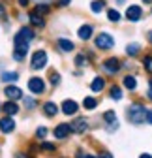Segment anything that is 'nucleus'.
<instances>
[{"label":"nucleus","mask_w":152,"mask_h":158,"mask_svg":"<svg viewBox=\"0 0 152 158\" xmlns=\"http://www.w3.org/2000/svg\"><path fill=\"white\" fill-rule=\"evenodd\" d=\"M128 121L131 124H141L145 123V117H146V107L143 104H131L128 107Z\"/></svg>","instance_id":"obj_1"},{"label":"nucleus","mask_w":152,"mask_h":158,"mask_svg":"<svg viewBox=\"0 0 152 158\" xmlns=\"http://www.w3.org/2000/svg\"><path fill=\"white\" fill-rule=\"evenodd\" d=\"M34 38H36V32L30 27H21L13 38V45H30Z\"/></svg>","instance_id":"obj_2"},{"label":"nucleus","mask_w":152,"mask_h":158,"mask_svg":"<svg viewBox=\"0 0 152 158\" xmlns=\"http://www.w3.org/2000/svg\"><path fill=\"white\" fill-rule=\"evenodd\" d=\"M47 66V53L43 49H38L32 53V60H30V68L32 70H43Z\"/></svg>","instance_id":"obj_3"},{"label":"nucleus","mask_w":152,"mask_h":158,"mask_svg":"<svg viewBox=\"0 0 152 158\" xmlns=\"http://www.w3.org/2000/svg\"><path fill=\"white\" fill-rule=\"evenodd\" d=\"M94 42H96V47L98 49H103V51L115 47V38H113L111 34H107V32H100Z\"/></svg>","instance_id":"obj_4"},{"label":"nucleus","mask_w":152,"mask_h":158,"mask_svg":"<svg viewBox=\"0 0 152 158\" xmlns=\"http://www.w3.org/2000/svg\"><path fill=\"white\" fill-rule=\"evenodd\" d=\"M102 68H103L107 73L115 75V73H118V70H120V60H118V58H115V56H111V58H107V60L102 62Z\"/></svg>","instance_id":"obj_5"},{"label":"nucleus","mask_w":152,"mask_h":158,"mask_svg":"<svg viewBox=\"0 0 152 158\" xmlns=\"http://www.w3.org/2000/svg\"><path fill=\"white\" fill-rule=\"evenodd\" d=\"M28 90L34 94H43L45 92V81L42 77H32L28 81Z\"/></svg>","instance_id":"obj_6"},{"label":"nucleus","mask_w":152,"mask_h":158,"mask_svg":"<svg viewBox=\"0 0 152 158\" xmlns=\"http://www.w3.org/2000/svg\"><path fill=\"white\" fill-rule=\"evenodd\" d=\"M126 17H128V21L130 23H137L139 21V19L143 17V10L139 8V6H130L128 10H126Z\"/></svg>","instance_id":"obj_7"},{"label":"nucleus","mask_w":152,"mask_h":158,"mask_svg":"<svg viewBox=\"0 0 152 158\" xmlns=\"http://www.w3.org/2000/svg\"><path fill=\"white\" fill-rule=\"evenodd\" d=\"M4 94L10 98V100H21V98H23V90L21 89H19V87H15V85H8L6 89H4Z\"/></svg>","instance_id":"obj_8"},{"label":"nucleus","mask_w":152,"mask_h":158,"mask_svg":"<svg viewBox=\"0 0 152 158\" xmlns=\"http://www.w3.org/2000/svg\"><path fill=\"white\" fill-rule=\"evenodd\" d=\"M92 34H94V27H92L90 23H85V25H83V27H79V30H77V36L83 40V42L90 40V38H92Z\"/></svg>","instance_id":"obj_9"},{"label":"nucleus","mask_w":152,"mask_h":158,"mask_svg":"<svg viewBox=\"0 0 152 158\" xmlns=\"http://www.w3.org/2000/svg\"><path fill=\"white\" fill-rule=\"evenodd\" d=\"M86 128H88V123L85 118H75V121L70 124V130L75 132V134H83V132H86Z\"/></svg>","instance_id":"obj_10"},{"label":"nucleus","mask_w":152,"mask_h":158,"mask_svg":"<svg viewBox=\"0 0 152 158\" xmlns=\"http://www.w3.org/2000/svg\"><path fill=\"white\" fill-rule=\"evenodd\" d=\"M0 130H2V134H10V132L15 130V121L10 115L4 117V118H0Z\"/></svg>","instance_id":"obj_11"},{"label":"nucleus","mask_w":152,"mask_h":158,"mask_svg":"<svg viewBox=\"0 0 152 158\" xmlns=\"http://www.w3.org/2000/svg\"><path fill=\"white\" fill-rule=\"evenodd\" d=\"M28 21H30V25L36 27V28H43V27H45V19H43V15L36 13V11H30V13H28Z\"/></svg>","instance_id":"obj_12"},{"label":"nucleus","mask_w":152,"mask_h":158,"mask_svg":"<svg viewBox=\"0 0 152 158\" xmlns=\"http://www.w3.org/2000/svg\"><path fill=\"white\" fill-rule=\"evenodd\" d=\"M77 109H79L77 102H73V100H64L62 102V113L64 115H75Z\"/></svg>","instance_id":"obj_13"},{"label":"nucleus","mask_w":152,"mask_h":158,"mask_svg":"<svg viewBox=\"0 0 152 158\" xmlns=\"http://www.w3.org/2000/svg\"><path fill=\"white\" fill-rule=\"evenodd\" d=\"M26 53H28V45H15V49H13V60L23 62Z\"/></svg>","instance_id":"obj_14"},{"label":"nucleus","mask_w":152,"mask_h":158,"mask_svg":"<svg viewBox=\"0 0 152 158\" xmlns=\"http://www.w3.org/2000/svg\"><path fill=\"white\" fill-rule=\"evenodd\" d=\"M70 124H58V126H56L54 128V137H56V139H64V137H68L70 135Z\"/></svg>","instance_id":"obj_15"},{"label":"nucleus","mask_w":152,"mask_h":158,"mask_svg":"<svg viewBox=\"0 0 152 158\" xmlns=\"http://www.w3.org/2000/svg\"><path fill=\"white\" fill-rule=\"evenodd\" d=\"M2 109H4V113H8L10 117H13V115H17V113H19V106H17L13 100H8V102L2 106Z\"/></svg>","instance_id":"obj_16"},{"label":"nucleus","mask_w":152,"mask_h":158,"mask_svg":"<svg viewBox=\"0 0 152 158\" xmlns=\"http://www.w3.org/2000/svg\"><path fill=\"white\" fill-rule=\"evenodd\" d=\"M56 44H58V47H60L62 53H70V51H73V44L70 42V40H66V38H58V40H56Z\"/></svg>","instance_id":"obj_17"},{"label":"nucleus","mask_w":152,"mask_h":158,"mask_svg":"<svg viewBox=\"0 0 152 158\" xmlns=\"http://www.w3.org/2000/svg\"><path fill=\"white\" fill-rule=\"evenodd\" d=\"M43 113L47 117H54L56 113H58V106H56L54 102H47V104H43Z\"/></svg>","instance_id":"obj_18"},{"label":"nucleus","mask_w":152,"mask_h":158,"mask_svg":"<svg viewBox=\"0 0 152 158\" xmlns=\"http://www.w3.org/2000/svg\"><path fill=\"white\" fill-rule=\"evenodd\" d=\"M90 89H92L94 92H100V90H103V89H105V79H103V77H94V81H92Z\"/></svg>","instance_id":"obj_19"},{"label":"nucleus","mask_w":152,"mask_h":158,"mask_svg":"<svg viewBox=\"0 0 152 158\" xmlns=\"http://www.w3.org/2000/svg\"><path fill=\"white\" fill-rule=\"evenodd\" d=\"M122 83H124V87H126L128 90H135V89H137V79H135L134 75H126Z\"/></svg>","instance_id":"obj_20"},{"label":"nucleus","mask_w":152,"mask_h":158,"mask_svg":"<svg viewBox=\"0 0 152 158\" xmlns=\"http://www.w3.org/2000/svg\"><path fill=\"white\" fill-rule=\"evenodd\" d=\"M19 79V73L17 72H4L2 73V81L4 83H15Z\"/></svg>","instance_id":"obj_21"},{"label":"nucleus","mask_w":152,"mask_h":158,"mask_svg":"<svg viewBox=\"0 0 152 158\" xmlns=\"http://www.w3.org/2000/svg\"><path fill=\"white\" fill-rule=\"evenodd\" d=\"M103 8H105V0H94V2L90 4L92 13H102V11H103Z\"/></svg>","instance_id":"obj_22"},{"label":"nucleus","mask_w":152,"mask_h":158,"mask_svg":"<svg viewBox=\"0 0 152 158\" xmlns=\"http://www.w3.org/2000/svg\"><path fill=\"white\" fill-rule=\"evenodd\" d=\"M96 106H98V100H96V98H92V96H86L85 100H83V107L85 109H94Z\"/></svg>","instance_id":"obj_23"},{"label":"nucleus","mask_w":152,"mask_h":158,"mask_svg":"<svg viewBox=\"0 0 152 158\" xmlns=\"http://www.w3.org/2000/svg\"><path fill=\"white\" fill-rule=\"evenodd\" d=\"M34 11H36V13H40V15H45V13H49V11H51V6H49V4H42V2H38Z\"/></svg>","instance_id":"obj_24"},{"label":"nucleus","mask_w":152,"mask_h":158,"mask_svg":"<svg viewBox=\"0 0 152 158\" xmlns=\"http://www.w3.org/2000/svg\"><path fill=\"white\" fill-rule=\"evenodd\" d=\"M111 98L113 100H122V89L117 87V85H113L111 87Z\"/></svg>","instance_id":"obj_25"},{"label":"nucleus","mask_w":152,"mask_h":158,"mask_svg":"<svg viewBox=\"0 0 152 158\" xmlns=\"http://www.w3.org/2000/svg\"><path fill=\"white\" fill-rule=\"evenodd\" d=\"M139 51H141V45H139V44H130V45L126 47V53H128L130 56H135Z\"/></svg>","instance_id":"obj_26"},{"label":"nucleus","mask_w":152,"mask_h":158,"mask_svg":"<svg viewBox=\"0 0 152 158\" xmlns=\"http://www.w3.org/2000/svg\"><path fill=\"white\" fill-rule=\"evenodd\" d=\"M107 17H109V21H113V23H118V21H120V13H118L115 8H111V10L107 11Z\"/></svg>","instance_id":"obj_27"},{"label":"nucleus","mask_w":152,"mask_h":158,"mask_svg":"<svg viewBox=\"0 0 152 158\" xmlns=\"http://www.w3.org/2000/svg\"><path fill=\"white\" fill-rule=\"evenodd\" d=\"M103 121L109 123V124L117 123V115H115V111H105V113H103Z\"/></svg>","instance_id":"obj_28"},{"label":"nucleus","mask_w":152,"mask_h":158,"mask_svg":"<svg viewBox=\"0 0 152 158\" xmlns=\"http://www.w3.org/2000/svg\"><path fill=\"white\" fill-rule=\"evenodd\" d=\"M49 81H51V85H53V87H56V85L60 83V75L56 73V72H51V75H49Z\"/></svg>","instance_id":"obj_29"},{"label":"nucleus","mask_w":152,"mask_h":158,"mask_svg":"<svg viewBox=\"0 0 152 158\" xmlns=\"http://www.w3.org/2000/svg\"><path fill=\"white\" fill-rule=\"evenodd\" d=\"M90 60V56H85V55H77V58H75V64L77 66H83V64H86Z\"/></svg>","instance_id":"obj_30"},{"label":"nucleus","mask_w":152,"mask_h":158,"mask_svg":"<svg viewBox=\"0 0 152 158\" xmlns=\"http://www.w3.org/2000/svg\"><path fill=\"white\" fill-rule=\"evenodd\" d=\"M47 135V128H43V126H40V128H38L36 130V137H38V139H40V137H42V139H43V137Z\"/></svg>","instance_id":"obj_31"},{"label":"nucleus","mask_w":152,"mask_h":158,"mask_svg":"<svg viewBox=\"0 0 152 158\" xmlns=\"http://www.w3.org/2000/svg\"><path fill=\"white\" fill-rule=\"evenodd\" d=\"M42 149L47 151V152H53L56 147H54V143H47V141H43V143H42Z\"/></svg>","instance_id":"obj_32"},{"label":"nucleus","mask_w":152,"mask_h":158,"mask_svg":"<svg viewBox=\"0 0 152 158\" xmlns=\"http://www.w3.org/2000/svg\"><path fill=\"white\" fill-rule=\"evenodd\" d=\"M25 106H26L28 109H32V107L36 106V100H34V98H25Z\"/></svg>","instance_id":"obj_33"},{"label":"nucleus","mask_w":152,"mask_h":158,"mask_svg":"<svg viewBox=\"0 0 152 158\" xmlns=\"http://www.w3.org/2000/svg\"><path fill=\"white\" fill-rule=\"evenodd\" d=\"M70 2H71V0H58V2H56V6H58V8H66Z\"/></svg>","instance_id":"obj_34"},{"label":"nucleus","mask_w":152,"mask_h":158,"mask_svg":"<svg viewBox=\"0 0 152 158\" xmlns=\"http://www.w3.org/2000/svg\"><path fill=\"white\" fill-rule=\"evenodd\" d=\"M6 17V4L0 2V19H4Z\"/></svg>","instance_id":"obj_35"},{"label":"nucleus","mask_w":152,"mask_h":158,"mask_svg":"<svg viewBox=\"0 0 152 158\" xmlns=\"http://www.w3.org/2000/svg\"><path fill=\"white\" fill-rule=\"evenodd\" d=\"M17 2H19V6H21V8H26L30 0H17Z\"/></svg>","instance_id":"obj_36"},{"label":"nucleus","mask_w":152,"mask_h":158,"mask_svg":"<svg viewBox=\"0 0 152 158\" xmlns=\"http://www.w3.org/2000/svg\"><path fill=\"white\" fill-rule=\"evenodd\" d=\"M145 118H146L148 124H152V111H146V117H145Z\"/></svg>","instance_id":"obj_37"},{"label":"nucleus","mask_w":152,"mask_h":158,"mask_svg":"<svg viewBox=\"0 0 152 158\" xmlns=\"http://www.w3.org/2000/svg\"><path fill=\"white\" fill-rule=\"evenodd\" d=\"M77 158H98V156H92V154H83V152H79V154H77Z\"/></svg>","instance_id":"obj_38"},{"label":"nucleus","mask_w":152,"mask_h":158,"mask_svg":"<svg viewBox=\"0 0 152 158\" xmlns=\"http://www.w3.org/2000/svg\"><path fill=\"white\" fill-rule=\"evenodd\" d=\"M98 158H113V156H111V154H109V152H102V154H100V156H98Z\"/></svg>","instance_id":"obj_39"},{"label":"nucleus","mask_w":152,"mask_h":158,"mask_svg":"<svg viewBox=\"0 0 152 158\" xmlns=\"http://www.w3.org/2000/svg\"><path fill=\"white\" fill-rule=\"evenodd\" d=\"M139 158H152V156H150V154H141Z\"/></svg>","instance_id":"obj_40"},{"label":"nucleus","mask_w":152,"mask_h":158,"mask_svg":"<svg viewBox=\"0 0 152 158\" xmlns=\"http://www.w3.org/2000/svg\"><path fill=\"white\" fill-rule=\"evenodd\" d=\"M17 158H30V156H26V154H19Z\"/></svg>","instance_id":"obj_41"},{"label":"nucleus","mask_w":152,"mask_h":158,"mask_svg":"<svg viewBox=\"0 0 152 158\" xmlns=\"http://www.w3.org/2000/svg\"><path fill=\"white\" fill-rule=\"evenodd\" d=\"M148 98H150V100H152V89L148 90Z\"/></svg>","instance_id":"obj_42"},{"label":"nucleus","mask_w":152,"mask_h":158,"mask_svg":"<svg viewBox=\"0 0 152 158\" xmlns=\"http://www.w3.org/2000/svg\"><path fill=\"white\" fill-rule=\"evenodd\" d=\"M143 2H145V4H150V2H152V0H143Z\"/></svg>","instance_id":"obj_43"},{"label":"nucleus","mask_w":152,"mask_h":158,"mask_svg":"<svg viewBox=\"0 0 152 158\" xmlns=\"http://www.w3.org/2000/svg\"><path fill=\"white\" fill-rule=\"evenodd\" d=\"M117 2H118V4H120V2H124V0H117Z\"/></svg>","instance_id":"obj_44"},{"label":"nucleus","mask_w":152,"mask_h":158,"mask_svg":"<svg viewBox=\"0 0 152 158\" xmlns=\"http://www.w3.org/2000/svg\"><path fill=\"white\" fill-rule=\"evenodd\" d=\"M150 89H152V79H150Z\"/></svg>","instance_id":"obj_45"},{"label":"nucleus","mask_w":152,"mask_h":158,"mask_svg":"<svg viewBox=\"0 0 152 158\" xmlns=\"http://www.w3.org/2000/svg\"><path fill=\"white\" fill-rule=\"evenodd\" d=\"M150 42H152V34H150Z\"/></svg>","instance_id":"obj_46"},{"label":"nucleus","mask_w":152,"mask_h":158,"mask_svg":"<svg viewBox=\"0 0 152 158\" xmlns=\"http://www.w3.org/2000/svg\"><path fill=\"white\" fill-rule=\"evenodd\" d=\"M0 109H2V104H0Z\"/></svg>","instance_id":"obj_47"}]
</instances>
